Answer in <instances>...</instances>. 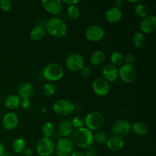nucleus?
I'll list each match as a JSON object with an SVG mask.
<instances>
[{"instance_id": "1", "label": "nucleus", "mask_w": 156, "mask_h": 156, "mask_svg": "<svg viewBox=\"0 0 156 156\" xmlns=\"http://www.w3.org/2000/svg\"><path fill=\"white\" fill-rule=\"evenodd\" d=\"M70 140L73 145L80 149H87L92 146L94 143L93 133L86 127L83 126L79 129H75L71 135Z\"/></svg>"}, {"instance_id": "2", "label": "nucleus", "mask_w": 156, "mask_h": 156, "mask_svg": "<svg viewBox=\"0 0 156 156\" xmlns=\"http://www.w3.org/2000/svg\"><path fill=\"white\" fill-rule=\"evenodd\" d=\"M47 33L56 38H62L66 36L68 26L64 20L59 18H52L47 21L44 26Z\"/></svg>"}, {"instance_id": "3", "label": "nucleus", "mask_w": 156, "mask_h": 156, "mask_svg": "<svg viewBox=\"0 0 156 156\" xmlns=\"http://www.w3.org/2000/svg\"><path fill=\"white\" fill-rule=\"evenodd\" d=\"M43 76L46 80L51 82H58L64 76L63 68L56 62L49 63L43 69Z\"/></svg>"}, {"instance_id": "4", "label": "nucleus", "mask_w": 156, "mask_h": 156, "mask_svg": "<svg viewBox=\"0 0 156 156\" xmlns=\"http://www.w3.org/2000/svg\"><path fill=\"white\" fill-rule=\"evenodd\" d=\"M84 121H85V127L92 132V131L100 130L105 125V120L101 113L93 111L85 116Z\"/></svg>"}, {"instance_id": "5", "label": "nucleus", "mask_w": 156, "mask_h": 156, "mask_svg": "<svg viewBox=\"0 0 156 156\" xmlns=\"http://www.w3.org/2000/svg\"><path fill=\"white\" fill-rule=\"evenodd\" d=\"M75 110L74 104L69 100L60 98L56 100L53 105V111L57 116L66 117L73 113Z\"/></svg>"}, {"instance_id": "6", "label": "nucleus", "mask_w": 156, "mask_h": 156, "mask_svg": "<svg viewBox=\"0 0 156 156\" xmlns=\"http://www.w3.org/2000/svg\"><path fill=\"white\" fill-rule=\"evenodd\" d=\"M37 153L40 156H50L55 151V143L51 138L43 137L36 146Z\"/></svg>"}, {"instance_id": "7", "label": "nucleus", "mask_w": 156, "mask_h": 156, "mask_svg": "<svg viewBox=\"0 0 156 156\" xmlns=\"http://www.w3.org/2000/svg\"><path fill=\"white\" fill-rule=\"evenodd\" d=\"M137 70L133 65L123 64L119 69V78L123 82L129 84L136 79Z\"/></svg>"}, {"instance_id": "8", "label": "nucleus", "mask_w": 156, "mask_h": 156, "mask_svg": "<svg viewBox=\"0 0 156 156\" xmlns=\"http://www.w3.org/2000/svg\"><path fill=\"white\" fill-rule=\"evenodd\" d=\"M66 65L70 71L79 72L85 66V59L80 53H73L67 56Z\"/></svg>"}, {"instance_id": "9", "label": "nucleus", "mask_w": 156, "mask_h": 156, "mask_svg": "<svg viewBox=\"0 0 156 156\" xmlns=\"http://www.w3.org/2000/svg\"><path fill=\"white\" fill-rule=\"evenodd\" d=\"M73 148L74 145L69 138H59L55 144V152L57 156H69Z\"/></svg>"}, {"instance_id": "10", "label": "nucleus", "mask_w": 156, "mask_h": 156, "mask_svg": "<svg viewBox=\"0 0 156 156\" xmlns=\"http://www.w3.org/2000/svg\"><path fill=\"white\" fill-rule=\"evenodd\" d=\"M85 35L89 42L96 43L101 41L105 37V30L99 24H92L87 27Z\"/></svg>"}, {"instance_id": "11", "label": "nucleus", "mask_w": 156, "mask_h": 156, "mask_svg": "<svg viewBox=\"0 0 156 156\" xmlns=\"http://www.w3.org/2000/svg\"><path fill=\"white\" fill-rule=\"evenodd\" d=\"M132 125L125 120H118L113 124L111 133L113 135L120 136H126L131 132Z\"/></svg>"}, {"instance_id": "12", "label": "nucleus", "mask_w": 156, "mask_h": 156, "mask_svg": "<svg viewBox=\"0 0 156 156\" xmlns=\"http://www.w3.org/2000/svg\"><path fill=\"white\" fill-rule=\"evenodd\" d=\"M92 90L96 95L105 97L108 95L110 91L109 82L101 77L98 78L93 82Z\"/></svg>"}, {"instance_id": "13", "label": "nucleus", "mask_w": 156, "mask_h": 156, "mask_svg": "<svg viewBox=\"0 0 156 156\" xmlns=\"http://www.w3.org/2000/svg\"><path fill=\"white\" fill-rule=\"evenodd\" d=\"M140 28L143 34H150L154 33L156 30V17L153 15H148L145 18H142Z\"/></svg>"}, {"instance_id": "14", "label": "nucleus", "mask_w": 156, "mask_h": 156, "mask_svg": "<svg viewBox=\"0 0 156 156\" xmlns=\"http://www.w3.org/2000/svg\"><path fill=\"white\" fill-rule=\"evenodd\" d=\"M41 3L44 9L50 15H57L62 12V3L60 0H44Z\"/></svg>"}, {"instance_id": "15", "label": "nucleus", "mask_w": 156, "mask_h": 156, "mask_svg": "<svg viewBox=\"0 0 156 156\" xmlns=\"http://www.w3.org/2000/svg\"><path fill=\"white\" fill-rule=\"evenodd\" d=\"M103 79L108 82H114L119 78V69L111 63L107 64L101 70Z\"/></svg>"}, {"instance_id": "16", "label": "nucleus", "mask_w": 156, "mask_h": 156, "mask_svg": "<svg viewBox=\"0 0 156 156\" xmlns=\"http://www.w3.org/2000/svg\"><path fill=\"white\" fill-rule=\"evenodd\" d=\"M73 127L72 126L71 121L67 119L62 120L57 125L56 134L59 138H69L73 132Z\"/></svg>"}, {"instance_id": "17", "label": "nucleus", "mask_w": 156, "mask_h": 156, "mask_svg": "<svg viewBox=\"0 0 156 156\" xmlns=\"http://www.w3.org/2000/svg\"><path fill=\"white\" fill-rule=\"evenodd\" d=\"M106 146L112 152H120L124 148L125 141L122 137L113 135L108 137L106 142Z\"/></svg>"}, {"instance_id": "18", "label": "nucleus", "mask_w": 156, "mask_h": 156, "mask_svg": "<svg viewBox=\"0 0 156 156\" xmlns=\"http://www.w3.org/2000/svg\"><path fill=\"white\" fill-rule=\"evenodd\" d=\"M18 117L15 113L8 112L2 118V126L7 130H13L18 126Z\"/></svg>"}, {"instance_id": "19", "label": "nucleus", "mask_w": 156, "mask_h": 156, "mask_svg": "<svg viewBox=\"0 0 156 156\" xmlns=\"http://www.w3.org/2000/svg\"><path fill=\"white\" fill-rule=\"evenodd\" d=\"M122 18H123L122 10L114 6L108 9L105 13V19L110 24H117L119 21H121Z\"/></svg>"}, {"instance_id": "20", "label": "nucleus", "mask_w": 156, "mask_h": 156, "mask_svg": "<svg viewBox=\"0 0 156 156\" xmlns=\"http://www.w3.org/2000/svg\"><path fill=\"white\" fill-rule=\"evenodd\" d=\"M34 91V89L32 84L27 82H22L20 84L18 88V96L21 99H30V98L33 95Z\"/></svg>"}, {"instance_id": "21", "label": "nucleus", "mask_w": 156, "mask_h": 156, "mask_svg": "<svg viewBox=\"0 0 156 156\" xmlns=\"http://www.w3.org/2000/svg\"><path fill=\"white\" fill-rule=\"evenodd\" d=\"M46 29L43 25H37L30 31V37L34 41H40L46 36Z\"/></svg>"}, {"instance_id": "22", "label": "nucleus", "mask_w": 156, "mask_h": 156, "mask_svg": "<svg viewBox=\"0 0 156 156\" xmlns=\"http://www.w3.org/2000/svg\"><path fill=\"white\" fill-rule=\"evenodd\" d=\"M131 131H133V133L138 136H143L146 135L148 133L149 127L143 122H136L135 123L132 125Z\"/></svg>"}, {"instance_id": "23", "label": "nucleus", "mask_w": 156, "mask_h": 156, "mask_svg": "<svg viewBox=\"0 0 156 156\" xmlns=\"http://www.w3.org/2000/svg\"><path fill=\"white\" fill-rule=\"evenodd\" d=\"M21 98L16 94H10L5 100V105L8 109L15 110L20 106Z\"/></svg>"}, {"instance_id": "24", "label": "nucleus", "mask_w": 156, "mask_h": 156, "mask_svg": "<svg viewBox=\"0 0 156 156\" xmlns=\"http://www.w3.org/2000/svg\"><path fill=\"white\" fill-rule=\"evenodd\" d=\"M105 54L101 50H95L90 56V62L93 66H100L105 62Z\"/></svg>"}, {"instance_id": "25", "label": "nucleus", "mask_w": 156, "mask_h": 156, "mask_svg": "<svg viewBox=\"0 0 156 156\" xmlns=\"http://www.w3.org/2000/svg\"><path fill=\"white\" fill-rule=\"evenodd\" d=\"M133 42L136 48L143 49L146 44V38L144 34L142 32H136L133 37Z\"/></svg>"}, {"instance_id": "26", "label": "nucleus", "mask_w": 156, "mask_h": 156, "mask_svg": "<svg viewBox=\"0 0 156 156\" xmlns=\"http://www.w3.org/2000/svg\"><path fill=\"white\" fill-rule=\"evenodd\" d=\"M41 132L44 135V137L51 138L56 133V128H55L54 124L51 122H47L43 125Z\"/></svg>"}, {"instance_id": "27", "label": "nucleus", "mask_w": 156, "mask_h": 156, "mask_svg": "<svg viewBox=\"0 0 156 156\" xmlns=\"http://www.w3.org/2000/svg\"><path fill=\"white\" fill-rule=\"evenodd\" d=\"M26 143L25 140L23 138H17L14 140L13 144H12V149L14 152L16 154H20L23 152V151L25 149Z\"/></svg>"}, {"instance_id": "28", "label": "nucleus", "mask_w": 156, "mask_h": 156, "mask_svg": "<svg viewBox=\"0 0 156 156\" xmlns=\"http://www.w3.org/2000/svg\"><path fill=\"white\" fill-rule=\"evenodd\" d=\"M110 59H111V64L115 66H121L124 63L123 62V55L118 51L113 52L110 56Z\"/></svg>"}, {"instance_id": "29", "label": "nucleus", "mask_w": 156, "mask_h": 156, "mask_svg": "<svg viewBox=\"0 0 156 156\" xmlns=\"http://www.w3.org/2000/svg\"><path fill=\"white\" fill-rule=\"evenodd\" d=\"M134 10H135L136 15L141 18H143L146 16H147L148 12H149L147 6H146L145 4H143V3H140V2L137 3V4L135 5Z\"/></svg>"}, {"instance_id": "30", "label": "nucleus", "mask_w": 156, "mask_h": 156, "mask_svg": "<svg viewBox=\"0 0 156 156\" xmlns=\"http://www.w3.org/2000/svg\"><path fill=\"white\" fill-rule=\"evenodd\" d=\"M67 15L69 18L73 20L78 19L81 15L80 8L78 6V5L69 6L68 9H67Z\"/></svg>"}, {"instance_id": "31", "label": "nucleus", "mask_w": 156, "mask_h": 156, "mask_svg": "<svg viewBox=\"0 0 156 156\" xmlns=\"http://www.w3.org/2000/svg\"><path fill=\"white\" fill-rule=\"evenodd\" d=\"M41 92L46 97H51L56 92V87L50 82L46 83L43 85L42 88H41Z\"/></svg>"}, {"instance_id": "32", "label": "nucleus", "mask_w": 156, "mask_h": 156, "mask_svg": "<svg viewBox=\"0 0 156 156\" xmlns=\"http://www.w3.org/2000/svg\"><path fill=\"white\" fill-rule=\"evenodd\" d=\"M93 139L96 143L103 144V143H106L108 139V136L105 131H102L100 129V130L96 131L94 133H93Z\"/></svg>"}, {"instance_id": "33", "label": "nucleus", "mask_w": 156, "mask_h": 156, "mask_svg": "<svg viewBox=\"0 0 156 156\" xmlns=\"http://www.w3.org/2000/svg\"><path fill=\"white\" fill-rule=\"evenodd\" d=\"M73 126V129H79V128H82L85 126V121L84 119L80 116H75L72 120H70Z\"/></svg>"}, {"instance_id": "34", "label": "nucleus", "mask_w": 156, "mask_h": 156, "mask_svg": "<svg viewBox=\"0 0 156 156\" xmlns=\"http://www.w3.org/2000/svg\"><path fill=\"white\" fill-rule=\"evenodd\" d=\"M135 60L136 57L133 53H127L126 56H123V62L126 65H133Z\"/></svg>"}, {"instance_id": "35", "label": "nucleus", "mask_w": 156, "mask_h": 156, "mask_svg": "<svg viewBox=\"0 0 156 156\" xmlns=\"http://www.w3.org/2000/svg\"><path fill=\"white\" fill-rule=\"evenodd\" d=\"M0 9L3 12H9L12 9V2L9 0H1L0 1Z\"/></svg>"}, {"instance_id": "36", "label": "nucleus", "mask_w": 156, "mask_h": 156, "mask_svg": "<svg viewBox=\"0 0 156 156\" xmlns=\"http://www.w3.org/2000/svg\"><path fill=\"white\" fill-rule=\"evenodd\" d=\"M20 106L24 110H27L30 108L31 106V101L29 98H24L21 99V103H20Z\"/></svg>"}, {"instance_id": "37", "label": "nucleus", "mask_w": 156, "mask_h": 156, "mask_svg": "<svg viewBox=\"0 0 156 156\" xmlns=\"http://www.w3.org/2000/svg\"><path fill=\"white\" fill-rule=\"evenodd\" d=\"M84 154H85V156H97V151H96V149L94 146H91L87 148L86 151Z\"/></svg>"}, {"instance_id": "38", "label": "nucleus", "mask_w": 156, "mask_h": 156, "mask_svg": "<svg viewBox=\"0 0 156 156\" xmlns=\"http://www.w3.org/2000/svg\"><path fill=\"white\" fill-rule=\"evenodd\" d=\"M79 72H80L81 75L85 78L89 77V76H91V69L88 66H85Z\"/></svg>"}, {"instance_id": "39", "label": "nucleus", "mask_w": 156, "mask_h": 156, "mask_svg": "<svg viewBox=\"0 0 156 156\" xmlns=\"http://www.w3.org/2000/svg\"><path fill=\"white\" fill-rule=\"evenodd\" d=\"M62 4H65L68 6H72V5H76L79 4V1H72V0H63L62 1Z\"/></svg>"}, {"instance_id": "40", "label": "nucleus", "mask_w": 156, "mask_h": 156, "mask_svg": "<svg viewBox=\"0 0 156 156\" xmlns=\"http://www.w3.org/2000/svg\"><path fill=\"white\" fill-rule=\"evenodd\" d=\"M23 153L25 156H31L33 155V151L30 148H25L24 150L23 151Z\"/></svg>"}, {"instance_id": "41", "label": "nucleus", "mask_w": 156, "mask_h": 156, "mask_svg": "<svg viewBox=\"0 0 156 156\" xmlns=\"http://www.w3.org/2000/svg\"><path fill=\"white\" fill-rule=\"evenodd\" d=\"M123 0H116L115 2H114V7H117V8H119V9H120V7H121L122 5H123Z\"/></svg>"}, {"instance_id": "42", "label": "nucleus", "mask_w": 156, "mask_h": 156, "mask_svg": "<svg viewBox=\"0 0 156 156\" xmlns=\"http://www.w3.org/2000/svg\"><path fill=\"white\" fill-rule=\"evenodd\" d=\"M5 153V146L4 145L0 142V156H4Z\"/></svg>"}, {"instance_id": "43", "label": "nucleus", "mask_w": 156, "mask_h": 156, "mask_svg": "<svg viewBox=\"0 0 156 156\" xmlns=\"http://www.w3.org/2000/svg\"><path fill=\"white\" fill-rule=\"evenodd\" d=\"M69 156H85V155L83 152H79V151H76V152H72V154Z\"/></svg>"}, {"instance_id": "44", "label": "nucleus", "mask_w": 156, "mask_h": 156, "mask_svg": "<svg viewBox=\"0 0 156 156\" xmlns=\"http://www.w3.org/2000/svg\"><path fill=\"white\" fill-rule=\"evenodd\" d=\"M128 2L129 3H131V4H137V3L140 2V1L139 0H129L128 1Z\"/></svg>"}, {"instance_id": "45", "label": "nucleus", "mask_w": 156, "mask_h": 156, "mask_svg": "<svg viewBox=\"0 0 156 156\" xmlns=\"http://www.w3.org/2000/svg\"><path fill=\"white\" fill-rule=\"evenodd\" d=\"M4 156H15V155H14L12 153H11V152H5Z\"/></svg>"}]
</instances>
